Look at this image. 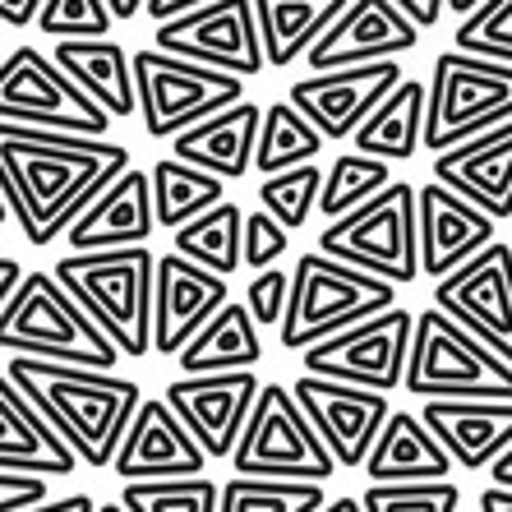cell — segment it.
I'll use <instances>...</instances> for the list:
<instances>
[{
    "label": "cell",
    "instance_id": "obj_1",
    "mask_svg": "<svg viewBox=\"0 0 512 512\" xmlns=\"http://www.w3.org/2000/svg\"><path fill=\"white\" fill-rule=\"evenodd\" d=\"M120 171H130V148L116 139L0 125V199L33 250L65 236Z\"/></svg>",
    "mask_w": 512,
    "mask_h": 512
},
{
    "label": "cell",
    "instance_id": "obj_2",
    "mask_svg": "<svg viewBox=\"0 0 512 512\" xmlns=\"http://www.w3.org/2000/svg\"><path fill=\"white\" fill-rule=\"evenodd\" d=\"M5 379L19 388V397H28V406L47 420L51 434L74 453V462L93 466V471L111 466L120 434L143 397L139 383L120 379V374L74 370V365H51V360L28 356H10Z\"/></svg>",
    "mask_w": 512,
    "mask_h": 512
},
{
    "label": "cell",
    "instance_id": "obj_3",
    "mask_svg": "<svg viewBox=\"0 0 512 512\" xmlns=\"http://www.w3.org/2000/svg\"><path fill=\"white\" fill-rule=\"evenodd\" d=\"M153 263L157 254L148 245L107 254H65L56 259L51 277L70 291V300L97 323V333L120 356L143 360L153 351Z\"/></svg>",
    "mask_w": 512,
    "mask_h": 512
},
{
    "label": "cell",
    "instance_id": "obj_4",
    "mask_svg": "<svg viewBox=\"0 0 512 512\" xmlns=\"http://www.w3.org/2000/svg\"><path fill=\"white\" fill-rule=\"evenodd\" d=\"M0 351L102 374H111L120 365V351L97 333V323L74 305L70 291L47 268L24 273L14 296L5 300V310H0Z\"/></svg>",
    "mask_w": 512,
    "mask_h": 512
},
{
    "label": "cell",
    "instance_id": "obj_5",
    "mask_svg": "<svg viewBox=\"0 0 512 512\" xmlns=\"http://www.w3.org/2000/svg\"><path fill=\"white\" fill-rule=\"evenodd\" d=\"M397 286L379 282V277L346 268V263L328 259L319 250H305L291 273V291H286V314L277 323V342L286 351H305L328 337L356 328V323L374 319V314L393 310Z\"/></svg>",
    "mask_w": 512,
    "mask_h": 512
},
{
    "label": "cell",
    "instance_id": "obj_6",
    "mask_svg": "<svg viewBox=\"0 0 512 512\" xmlns=\"http://www.w3.org/2000/svg\"><path fill=\"white\" fill-rule=\"evenodd\" d=\"M512 120V65L466 51H439L425 84V130L420 148L448 153L457 143L476 139Z\"/></svg>",
    "mask_w": 512,
    "mask_h": 512
},
{
    "label": "cell",
    "instance_id": "obj_7",
    "mask_svg": "<svg viewBox=\"0 0 512 512\" xmlns=\"http://www.w3.org/2000/svg\"><path fill=\"white\" fill-rule=\"evenodd\" d=\"M402 388L411 397H425V402H434V397L512 402V370L429 305L425 314H416V328H411Z\"/></svg>",
    "mask_w": 512,
    "mask_h": 512
},
{
    "label": "cell",
    "instance_id": "obj_8",
    "mask_svg": "<svg viewBox=\"0 0 512 512\" xmlns=\"http://www.w3.org/2000/svg\"><path fill=\"white\" fill-rule=\"evenodd\" d=\"M319 254L360 268L388 286H411L420 273L416 259V185L393 180L370 203L319 231Z\"/></svg>",
    "mask_w": 512,
    "mask_h": 512
},
{
    "label": "cell",
    "instance_id": "obj_9",
    "mask_svg": "<svg viewBox=\"0 0 512 512\" xmlns=\"http://www.w3.org/2000/svg\"><path fill=\"white\" fill-rule=\"evenodd\" d=\"M130 74H134V111L143 116L148 139H176L199 120L245 102V79L194 65V60H176L157 47L134 51Z\"/></svg>",
    "mask_w": 512,
    "mask_h": 512
},
{
    "label": "cell",
    "instance_id": "obj_10",
    "mask_svg": "<svg viewBox=\"0 0 512 512\" xmlns=\"http://www.w3.org/2000/svg\"><path fill=\"white\" fill-rule=\"evenodd\" d=\"M227 462L236 476H254V480L323 485L328 476H337L333 457L323 453L319 434L310 429L305 411H300L291 388H282V383H259L250 420L240 429Z\"/></svg>",
    "mask_w": 512,
    "mask_h": 512
},
{
    "label": "cell",
    "instance_id": "obj_11",
    "mask_svg": "<svg viewBox=\"0 0 512 512\" xmlns=\"http://www.w3.org/2000/svg\"><path fill=\"white\" fill-rule=\"evenodd\" d=\"M0 125L47 134H84L107 139L111 120L102 107H93L65 74L51 65L47 51L14 47L0 60Z\"/></svg>",
    "mask_w": 512,
    "mask_h": 512
},
{
    "label": "cell",
    "instance_id": "obj_12",
    "mask_svg": "<svg viewBox=\"0 0 512 512\" xmlns=\"http://www.w3.org/2000/svg\"><path fill=\"white\" fill-rule=\"evenodd\" d=\"M411 328L416 314L393 305V310L374 314V319L346 328L319 346H305V370L314 379H333L346 388H370V393H397L406 374V351H411Z\"/></svg>",
    "mask_w": 512,
    "mask_h": 512
},
{
    "label": "cell",
    "instance_id": "obj_13",
    "mask_svg": "<svg viewBox=\"0 0 512 512\" xmlns=\"http://www.w3.org/2000/svg\"><path fill=\"white\" fill-rule=\"evenodd\" d=\"M434 310L512 370V245L494 240L434 282Z\"/></svg>",
    "mask_w": 512,
    "mask_h": 512
},
{
    "label": "cell",
    "instance_id": "obj_14",
    "mask_svg": "<svg viewBox=\"0 0 512 512\" xmlns=\"http://www.w3.org/2000/svg\"><path fill=\"white\" fill-rule=\"evenodd\" d=\"M157 51L236 74V79L263 74V47L250 0H208L185 19H171L157 28Z\"/></svg>",
    "mask_w": 512,
    "mask_h": 512
},
{
    "label": "cell",
    "instance_id": "obj_15",
    "mask_svg": "<svg viewBox=\"0 0 512 512\" xmlns=\"http://www.w3.org/2000/svg\"><path fill=\"white\" fill-rule=\"evenodd\" d=\"M291 397L305 411L310 429L319 434L323 453L333 457L337 471H360L365 457H370L374 439H379L383 420L393 416V402L370 388H346L333 379H314V374H300L291 383Z\"/></svg>",
    "mask_w": 512,
    "mask_h": 512
},
{
    "label": "cell",
    "instance_id": "obj_16",
    "mask_svg": "<svg viewBox=\"0 0 512 512\" xmlns=\"http://www.w3.org/2000/svg\"><path fill=\"white\" fill-rule=\"evenodd\" d=\"M406 74L397 60H374V65H351V70H328V74H305L291 84L286 102L310 120V130L328 139H351L360 130V120L379 107L383 97L402 84Z\"/></svg>",
    "mask_w": 512,
    "mask_h": 512
},
{
    "label": "cell",
    "instance_id": "obj_17",
    "mask_svg": "<svg viewBox=\"0 0 512 512\" xmlns=\"http://www.w3.org/2000/svg\"><path fill=\"white\" fill-rule=\"evenodd\" d=\"M259 397V374H180L167 383L162 402L171 406V416L194 434L203 457H231L240 429L250 420V406Z\"/></svg>",
    "mask_w": 512,
    "mask_h": 512
},
{
    "label": "cell",
    "instance_id": "obj_18",
    "mask_svg": "<svg viewBox=\"0 0 512 512\" xmlns=\"http://www.w3.org/2000/svg\"><path fill=\"white\" fill-rule=\"evenodd\" d=\"M107 471H116L120 485H148V480H190L208 471V457L194 443V434L171 416L162 397H139L130 425L120 434V448Z\"/></svg>",
    "mask_w": 512,
    "mask_h": 512
},
{
    "label": "cell",
    "instance_id": "obj_19",
    "mask_svg": "<svg viewBox=\"0 0 512 512\" xmlns=\"http://www.w3.org/2000/svg\"><path fill=\"white\" fill-rule=\"evenodd\" d=\"M416 42L420 33L393 10V0H346V10L305 51V70L328 74L374 60H402L406 51H416Z\"/></svg>",
    "mask_w": 512,
    "mask_h": 512
},
{
    "label": "cell",
    "instance_id": "obj_20",
    "mask_svg": "<svg viewBox=\"0 0 512 512\" xmlns=\"http://www.w3.org/2000/svg\"><path fill=\"white\" fill-rule=\"evenodd\" d=\"M231 300L227 277H213L180 254H157L153 263V351L176 360L180 346L199 333Z\"/></svg>",
    "mask_w": 512,
    "mask_h": 512
},
{
    "label": "cell",
    "instance_id": "obj_21",
    "mask_svg": "<svg viewBox=\"0 0 512 512\" xmlns=\"http://www.w3.org/2000/svg\"><path fill=\"white\" fill-rule=\"evenodd\" d=\"M429 176H434V185L480 208L489 222L512 217V120L457 143L448 153H434Z\"/></svg>",
    "mask_w": 512,
    "mask_h": 512
},
{
    "label": "cell",
    "instance_id": "obj_22",
    "mask_svg": "<svg viewBox=\"0 0 512 512\" xmlns=\"http://www.w3.org/2000/svg\"><path fill=\"white\" fill-rule=\"evenodd\" d=\"M485 245H494V222L466 199H457L443 185L416 190V259L425 277H448L466 259H476Z\"/></svg>",
    "mask_w": 512,
    "mask_h": 512
},
{
    "label": "cell",
    "instance_id": "obj_23",
    "mask_svg": "<svg viewBox=\"0 0 512 512\" xmlns=\"http://www.w3.org/2000/svg\"><path fill=\"white\" fill-rule=\"evenodd\" d=\"M157 231L153 222V190L148 171H120L107 190L88 203L84 213L70 222L65 245L74 254H107V250H134L148 245Z\"/></svg>",
    "mask_w": 512,
    "mask_h": 512
},
{
    "label": "cell",
    "instance_id": "obj_24",
    "mask_svg": "<svg viewBox=\"0 0 512 512\" xmlns=\"http://www.w3.org/2000/svg\"><path fill=\"white\" fill-rule=\"evenodd\" d=\"M420 425L439 439L448 462L462 471H485L512 443V402H466L434 397L420 406Z\"/></svg>",
    "mask_w": 512,
    "mask_h": 512
},
{
    "label": "cell",
    "instance_id": "obj_25",
    "mask_svg": "<svg viewBox=\"0 0 512 512\" xmlns=\"http://www.w3.org/2000/svg\"><path fill=\"white\" fill-rule=\"evenodd\" d=\"M259 102H236V107L217 111V116L190 125L185 134L171 139V157L185 167H199L208 176H217L222 185L240 180L254 171V139H259Z\"/></svg>",
    "mask_w": 512,
    "mask_h": 512
},
{
    "label": "cell",
    "instance_id": "obj_26",
    "mask_svg": "<svg viewBox=\"0 0 512 512\" xmlns=\"http://www.w3.org/2000/svg\"><path fill=\"white\" fill-rule=\"evenodd\" d=\"M360 471L370 476V485H434V480H453V462L439 448V439L420 425L416 411H393L383 420L379 439H374Z\"/></svg>",
    "mask_w": 512,
    "mask_h": 512
},
{
    "label": "cell",
    "instance_id": "obj_27",
    "mask_svg": "<svg viewBox=\"0 0 512 512\" xmlns=\"http://www.w3.org/2000/svg\"><path fill=\"white\" fill-rule=\"evenodd\" d=\"M0 471H28V476H74L79 462L51 425L37 416L28 397H19L5 370H0Z\"/></svg>",
    "mask_w": 512,
    "mask_h": 512
},
{
    "label": "cell",
    "instance_id": "obj_28",
    "mask_svg": "<svg viewBox=\"0 0 512 512\" xmlns=\"http://www.w3.org/2000/svg\"><path fill=\"white\" fill-rule=\"evenodd\" d=\"M51 65L93 107L107 111V120L134 116V74H130V56L120 51V42H111V37H97V42H56L51 47Z\"/></svg>",
    "mask_w": 512,
    "mask_h": 512
},
{
    "label": "cell",
    "instance_id": "obj_29",
    "mask_svg": "<svg viewBox=\"0 0 512 512\" xmlns=\"http://www.w3.org/2000/svg\"><path fill=\"white\" fill-rule=\"evenodd\" d=\"M263 360V337L240 300H227L213 319L203 323L190 342L180 346V374H240Z\"/></svg>",
    "mask_w": 512,
    "mask_h": 512
},
{
    "label": "cell",
    "instance_id": "obj_30",
    "mask_svg": "<svg viewBox=\"0 0 512 512\" xmlns=\"http://www.w3.org/2000/svg\"><path fill=\"white\" fill-rule=\"evenodd\" d=\"M250 5L268 70L305 60V51L323 37V28L346 10V0H250Z\"/></svg>",
    "mask_w": 512,
    "mask_h": 512
},
{
    "label": "cell",
    "instance_id": "obj_31",
    "mask_svg": "<svg viewBox=\"0 0 512 512\" xmlns=\"http://www.w3.org/2000/svg\"><path fill=\"white\" fill-rule=\"evenodd\" d=\"M420 130H425V84L420 79H402L370 116L360 120L351 143H356L360 157H379V162L393 167V162L416 157Z\"/></svg>",
    "mask_w": 512,
    "mask_h": 512
},
{
    "label": "cell",
    "instance_id": "obj_32",
    "mask_svg": "<svg viewBox=\"0 0 512 512\" xmlns=\"http://www.w3.org/2000/svg\"><path fill=\"white\" fill-rule=\"evenodd\" d=\"M240 222H245V208L222 199L217 208H208V213H199L194 222L176 227V250L171 254H180V259L203 268V273L227 277L231 282L240 268Z\"/></svg>",
    "mask_w": 512,
    "mask_h": 512
},
{
    "label": "cell",
    "instance_id": "obj_33",
    "mask_svg": "<svg viewBox=\"0 0 512 512\" xmlns=\"http://www.w3.org/2000/svg\"><path fill=\"white\" fill-rule=\"evenodd\" d=\"M148 190H153V222L157 227H185L194 222L199 213L217 208V203L227 199V185L217 176L199 167H185L176 157H162L153 171H148Z\"/></svg>",
    "mask_w": 512,
    "mask_h": 512
},
{
    "label": "cell",
    "instance_id": "obj_34",
    "mask_svg": "<svg viewBox=\"0 0 512 512\" xmlns=\"http://www.w3.org/2000/svg\"><path fill=\"white\" fill-rule=\"evenodd\" d=\"M323 153V139L310 130V120L300 116L291 102H268L259 120V139H254V171L277 176L291 167H310Z\"/></svg>",
    "mask_w": 512,
    "mask_h": 512
},
{
    "label": "cell",
    "instance_id": "obj_35",
    "mask_svg": "<svg viewBox=\"0 0 512 512\" xmlns=\"http://www.w3.org/2000/svg\"><path fill=\"white\" fill-rule=\"evenodd\" d=\"M393 185V167L379 162V157H360V153H337V162L323 171L319 180V203H314V213H323L328 222L346 217L351 208L360 203H370L379 190Z\"/></svg>",
    "mask_w": 512,
    "mask_h": 512
},
{
    "label": "cell",
    "instance_id": "obj_36",
    "mask_svg": "<svg viewBox=\"0 0 512 512\" xmlns=\"http://www.w3.org/2000/svg\"><path fill=\"white\" fill-rule=\"evenodd\" d=\"M328 503L323 485H296V480H254L231 476L217 485V512H319Z\"/></svg>",
    "mask_w": 512,
    "mask_h": 512
},
{
    "label": "cell",
    "instance_id": "obj_37",
    "mask_svg": "<svg viewBox=\"0 0 512 512\" xmlns=\"http://www.w3.org/2000/svg\"><path fill=\"white\" fill-rule=\"evenodd\" d=\"M319 180L323 167H291V171H277V176H263L259 180V203L263 213L273 217L282 231H300L310 222L314 203H319Z\"/></svg>",
    "mask_w": 512,
    "mask_h": 512
},
{
    "label": "cell",
    "instance_id": "obj_38",
    "mask_svg": "<svg viewBox=\"0 0 512 512\" xmlns=\"http://www.w3.org/2000/svg\"><path fill=\"white\" fill-rule=\"evenodd\" d=\"M116 503L125 512H217V485L208 476L148 480V485H125Z\"/></svg>",
    "mask_w": 512,
    "mask_h": 512
},
{
    "label": "cell",
    "instance_id": "obj_39",
    "mask_svg": "<svg viewBox=\"0 0 512 512\" xmlns=\"http://www.w3.org/2000/svg\"><path fill=\"white\" fill-rule=\"evenodd\" d=\"M453 51L512 65V0H485V5H476L462 19V28L453 33Z\"/></svg>",
    "mask_w": 512,
    "mask_h": 512
},
{
    "label": "cell",
    "instance_id": "obj_40",
    "mask_svg": "<svg viewBox=\"0 0 512 512\" xmlns=\"http://www.w3.org/2000/svg\"><path fill=\"white\" fill-rule=\"evenodd\" d=\"M33 28L56 42H97V37H111L116 24L102 0H42Z\"/></svg>",
    "mask_w": 512,
    "mask_h": 512
},
{
    "label": "cell",
    "instance_id": "obj_41",
    "mask_svg": "<svg viewBox=\"0 0 512 512\" xmlns=\"http://www.w3.org/2000/svg\"><path fill=\"white\" fill-rule=\"evenodd\" d=\"M360 512H457L462 494L453 480L434 485H370L360 494Z\"/></svg>",
    "mask_w": 512,
    "mask_h": 512
},
{
    "label": "cell",
    "instance_id": "obj_42",
    "mask_svg": "<svg viewBox=\"0 0 512 512\" xmlns=\"http://www.w3.org/2000/svg\"><path fill=\"white\" fill-rule=\"evenodd\" d=\"M291 250V231H282L268 213H245L240 222V263L263 273V268H273L282 254Z\"/></svg>",
    "mask_w": 512,
    "mask_h": 512
},
{
    "label": "cell",
    "instance_id": "obj_43",
    "mask_svg": "<svg viewBox=\"0 0 512 512\" xmlns=\"http://www.w3.org/2000/svg\"><path fill=\"white\" fill-rule=\"evenodd\" d=\"M286 291H291V273H282V268H263V273H254V282L245 286V314L254 319V328H277L286 314Z\"/></svg>",
    "mask_w": 512,
    "mask_h": 512
},
{
    "label": "cell",
    "instance_id": "obj_44",
    "mask_svg": "<svg viewBox=\"0 0 512 512\" xmlns=\"http://www.w3.org/2000/svg\"><path fill=\"white\" fill-rule=\"evenodd\" d=\"M47 503V480L28 471H0V512H33Z\"/></svg>",
    "mask_w": 512,
    "mask_h": 512
},
{
    "label": "cell",
    "instance_id": "obj_45",
    "mask_svg": "<svg viewBox=\"0 0 512 512\" xmlns=\"http://www.w3.org/2000/svg\"><path fill=\"white\" fill-rule=\"evenodd\" d=\"M443 5H448V0H393V10L402 14V19L416 28V33H420V28H434V24H439V19H443Z\"/></svg>",
    "mask_w": 512,
    "mask_h": 512
},
{
    "label": "cell",
    "instance_id": "obj_46",
    "mask_svg": "<svg viewBox=\"0 0 512 512\" xmlns=\"http://www.w3.org/2000/svg\"><path fill=\"white\" fill-rule=\"evenodd\" d=\"M199 5H208V0H143V14H148V19L162 28V24H171V19H185V14H194Z\"/></svg>",
    "mask_w": 512,
    "mask_h": 512
},
{
    "label": "cell",
    "instance_id": "obj_47",
    "mask_svg": "<svg viewBox=\"0 0 512 512\" xmlns=\"http://www.w3.org/2000/svg\"><path fill=\"white\" fill-rule=\"evenodd\" d=\"M37 10H42V0H0V24H10V28H33Z\"/></svg>",
    "mask_w": 512,
    "mask_h": 512
},
{
    "label": "cell",
    "instance_id": "obj_48",
    "mask_svg": "<svg viewBox=\"0 0 512 512\" xmlns=\"http://www.w3.org/2000/svg\"><path fill=\"white\" fill-rule=\"evenodd\" d=\"M19 277H24L19 259H10V254H0V310H5V300L14 296V286H19Z\"/></svg>",
    "mask_w": 512,
    "mask_h": 512
},
{
    "label": "cell",
    "instance_id": "obj_49",
    "mask_svg": "<svg viewBox=\"0 0 512 512\" xmlns=\"http://www.w3.org/2000/svg\"><path fill=\"white\" fill-rule=\"evenodd\" d=\"M489 471V485H499V489H512V443L508 448H503L499 457H494V462L485 466Z\"/></svg>",
    "mask_w": 512,
    "mask_h": 512
},
{
    "label": "cell",
    "instance_id": "obj_50",
    "mask_svg": "<svg viewBox=\"0 0 512 512\" xmlns=\"http://www.w3.org/2000/svg\"><path fill=\"white\" fill-rule=\"evenodd\" d=\"M480 512H512V489L485 485L480 489Z\"/></svg>",
    "mask_w": 512,
    "mask_h": 512
},
{
    "label": "cell",
    "instance_id": "obj_51",
    "mask_svg": "<svg viewBox=\"0 0 512 512\" xmlns=\"http://www.w3.org/2000/svg\"><path fill=\"white\" fill-rule=\"evenodd\" d=\"M97 503L88 499V494H70V499H56V503H42V508H33V512H93Z\"/></svg>",
    "mask_w": 512,
    "mask_h": 512
},
{
    "label": "cell",
    "instance_id": "obj_52",
    "mask_svg": "<svg viewBox=\"0 0 512 512\" xmlns=\"http://www.w3.org/2000/svg\"><path fill=\"white\" fill-rule=\"evenodd\" d=\"M111 14V24H130V19H139L143 14V0H102Z\"/></svg>",
    "mask_w": 512,
    "mask_h": 512
},
{
    "label": "cell",
    "instance_id": "obj_53",
    "mask_svg": "<svg viewBox=\"0 0 512 512\" xmlns=\"http://www.w3.org/2000/svg\"><path fill=\"white\" fill-rule=\"evenodd\" d=\"M476 5H485V0H448V5H443V10H453L457 19H466V14L476 10Z\"/></svg>",
    "mask_w": 512,
    "mask_h": 512
},
{
    "label": "cell",
    "instance_id": "obj_54",
    "mask_svg": "<svg viewBox=\"0 0 512 512\" xmlns=\"http://www.w3.org/2000/svg\"><path fill=\"white\" fill-rule=\"evenodd\" d=\"M319 512H360V503L356 499H328Z\"/></svg>",
    "mask_w": 512,
    "mask_h": 512
},
{
    "label": "cell",
    "instance_id": "obj_55",
    "mask_svg": "<svg viewBox=\"0 0 512 512\" xmlns=\"http://www.w3.org/2000/svg\"><path fill=\"white\" fill-rule=\"evenodd\" d=\"M93 512H125V508H120V503H97Z\"/></svg>",
    "mask_w": 512,
    "mask_h": 512
},
{
    "label": "cell",
    "instance_id": "obj_56",
    "mask_svg": "<svg viewBox=\"0 0 512 512\" xmlns=\"http://www.w3.org/2000/svg\"><path fill=\"white\" fill-rule=\"evenodd\" d=\"M5 222H10V213H5V199H0V227H5Z\"/></svg>",
    "mask_w": 512,
    "mask_h": 512
}]
</instances>
